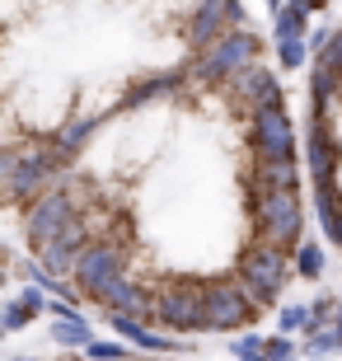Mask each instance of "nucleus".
Instances as JSON below:
<instances>
[{"mask_svg": "<svg viewBox=\"0 0 342 361\" xmlns=\"http://www.w3.org/2000/svg\"><path fill=\"white\" fill-rule=\"evenodd\" d=\"M244 212L253 235L276 249H300L305 240V197L300 188H244Z\"/></svg>", "mask_w": 342, "mask_h": 361, "instance_id": "f257e3e1", "label": "nucleus"}, {"mask_svg": "<svg viewBox=\"0 0 342 361\" xmlns=\"http://www.w3.org/2000/svg\"><path fill=\"white\" fill-rule=\"evenodd\" d=\"M230 277L249 291V300L258 310H272L276 295L286 291V281L295 277V249H276V244H267V240H258V235H253V240L244 244L239 268L230 272Z\"/></svg>", "mask_w": 342, "mask_h": 361, "instance_id": "f03ea898", "label": "nucleus"}, {"mask_svg": "<svg viewBox=\"0 0 342 361\" xmlns=\"http://www.w3.org/2000/svg\"><path fill=\"white\" fill-rule=\"evenodd\" d=\"M155 324L169 334H207V281L197 277L155 281Z\"/></svg>", "mask_w": 342, "mask_h": 361, "instance_id": "7ed1b4c3", "label": "nucleus"}, {"mask_svg": "<svg viewBox=\"0 0 342 361\" xmlns=\"http://www.w3.org/2000/svg\"><path fill=\"white\" fill-rule=\"evenodd\" d=\"M239 122H244V136H249L253 155H263V160H295V127H291L286 99L263 104L253 118H239Z\"/></svg>", "mask_w": 342, "mask_h": 361, "instance_id": "20e7f679", "label": "nucleus"}, {"mask_svg": "<svg viewBox=\"0 0 342 361\" xmlns=\"http://www.w3.org/2000/svg\"><path fill=\"white\" fill-rule=\"evenodd\" d=\"M263 319V310L249 300V291L235 277H216L207 281V334H235Z\"/></svg>", "mask_w": 342, "mask_h": 361, "instance_id": "39448f33", "label": "nucleus"}, {"mask_svg": "<svg viewBox=\"0 0 342 361\" xmlns=\"http://www.w3.org/2000/svg\"><path fill=\"white\" fill-rule=\"evenodd\" d=\"M235 28H249L239 0H197V10L188 19V52H202V47H211L216 38L235 33Z\"/></svg>", "mask_w": 342, "mask_h": 361, "instance_id": "423d86ee", "label": "nucleus"}, {"mask_svg": "<svg viewBox=\"0 0 342 361\" xmlns=\"http://www.w3.org/2000/svg\"><path fill=\"white\" fill-rule=\"evenodd\" d=\"M42 314V295H38V286H28V291H19V295H10L5 300V314H0V329L5 334H19L24 324H33Z\"/></svg>", "mask_w": 342, "mask_h": 361, "instance_id": "0eeeda50", "label": "nucleus"}, {"mask_svg": "<svg viewBox=\"0 0 342 361\" xmlns=\"http://www.w3.org/2000/svg\"><path fill=\"white\" fill-rule=\"evenodd\" d=\"M310 0H291V5H281V10H276V42L281 38H305V33H310Z\"/></svg>", "mask_w": 342, "mask_h": 361, "instance_id": "6e6552de", "label": "nucleus"}, {"mask_svg": "<svg viewBox=\"0 0 342 361\" xmlns=\"http://www.w3.org/2000/svg\"><path fill=\"white\" fill-rule=\"evenodd\" d=\"M52 338L61 343V348H90V343H94L90 324L80 319V314H71V319H56V324H52Z\"/></svg>", "mask_w": 342, "mask_h": 361, "instance_id": "1a4fd4ad", "label": "nucleus"}, {"mask_svg": "<svg viewBox=\"0 0 342 361\" xmlns=\"http://www.w3.org/2000/svg\"><path fill=\"white\" fill-rule=\"evenodd\" d=\"M295 272H300L305 281H314L319 272H324V249H319L314 240H300V249H295Z\"/></svg>", "mask_w": 342, "mask_h": 361, "instance_id": "9d476101", "label": "nucleus"}, {"mask_svg": "<svg viewBox=\"0 0 342 361\" xmlns=\"http://www.w3.org/2000/svg\"><path fill=\"white\" fill-rule=\"evenodd\" d=\"M295 329H305V334H314V329H319L314 305H286V310H281V334H295Z\"/></svg>", "mask_w": 342, "mask_h": 361, "instance_id": "9b49d317", "label": "nucleus"}, {"mask_svg": "<svg viewBox=\"0 0 342 361\" xmlns=\"http://www.w3.org/2000/svg\"><path fill=\"white\" fill-rule=\"evenodd\" d=\"M305 56H310V42H305V38H281V42H276V61H281L286 71H300Z\"/></svg>", "mask_w": 342, "mask_h": 361, "instance_id": "f8f14e48", "label": "nucleus"}, {"mask_svg": "<svg viewBox=\"0 0 342 361\" xmlns=\"http://www.w3.org/2000/svg\"><path fill=\"white\" fill-rule=\"evenodd\" d=\"M85 357H90V361H127V348H122V343H104V338H94L90 348H85Z\"/></svg>", "mask_w": 342, "mask_h": 361, "instance_id": "ddd939ff", "label": "nucleus"}, {"mask_svg": "<svg viewBox=\"0 0 342 361\" xmlns=\"http://www.w3.org/2000/svg\"><path fill=\"white\" fill-rule=\"evenodd\" d=\"M267 361H295V343L291 338H267Z\"/></svg>", "mask_w": 342, "mask_h": 361, "instance_id": "4468645a", "label": "nucleus"}, {"mask_svg": "<svg viewBox=\"0 0 342 361\" xmlns=\"http://www.w3.org/2000/svg\"><path fill=\"white\" fill-rule=\"evenodd\" d=\"M263 348H267V338H263V334H244V338H235V357H258Z\"/></svg>", "mask_w": 342, "mask_h": 361, "instance_id": "2eb2a0df", "label": "nucleus"}, {"mask_svg": "<svg viewBox=\"0 0 342 361\" xmlns=\"http://www.w3.org/2000/svg\"><path fill=\"white\" fill-rule=\"evenodd\" d=\"M239 361H267V352H258V357H239Z\"/></svg>", "mask_w": 342, "mask_h": 361, "instance_id": "dca6fc26", "label": "nucleus"}, {"mask_svg": "<svg viewBox=\"0 0 342 361\" xmlns=\"http://www.w3.org/2000/svg\"><path fill=\"white\" fill-rule=\"evenodd\" d=\"M10 361H33V357H10Z\"/></svg>", "mask_w": 342, "mask_h": 361, "instance_id": "f3484780", "label": "nucleus"}, {"mask_svg": "<svg viewBox=\"0 0 342 361\" xmlns=\"http://www.w3.org/2000/svg\"><path fill=\"white\" fill-rule=\"evenodd\" d=\"M127 361H132V357H127Z\"/></svg>", "mask_w": 342, "mask_h": 361, "instance_id": "a211bd4d", "label": "nucleus"}]
</instances>
